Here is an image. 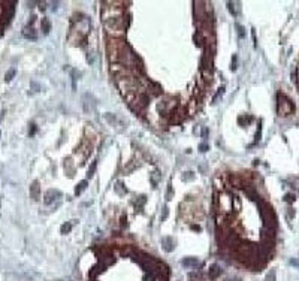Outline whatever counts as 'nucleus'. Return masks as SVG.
Instances as JSON below:
<instances>
[{
	"label": "nucleus",
	"mask_w": 299,
	"mask_h": 281,
	"mask_svg": "<svg viewBox=\"0 0 299 281\" xmlns=\"http://www.w3.org/2000/svg\"><path fill=\"white\" fill-rule=\"evenodd\" d=\"M129 26V21H126L124 15H112L105 18V27L108 31H124Z\"/></svg>",
	"instance_id": "f257e3e1"
},
{
	"label": "nucleus",
	"mask_w": 299,
	"mask_h": 281,
	"mask_svg": "<svg viewBox=\"0 0 299 281\" xmlns=\"http://www.w3.org/2000/svg\"><path fill=\"white\" fill-rule=\"evenodd\" d=\"M105 120L106 121H109L112 126H118V130H123L124 129V123L123 121H120L115 115H112V114H105Z\"/></svg>",
	"instance_id": "f03ea898"
},
{
	"label": "nucleus",
	"mask_w": 299,
	"mask_h": 281,
	"mask_svg": "<svg viewBox=\"0 0 299 281\" xmlns=\"http://www.w3.org/2000/svg\"><path fill=\"white\" fill-rule=\"evenodd\" d=\"M193 39H194V42H196V45H197V47H206V43H205V42H208V40H206V38L203 36V33L201 31V30H197V31L194 33Z\"/></svg>",
	"instance_id": "7ed1b4c3"
},
{
	"label": "nucleus",
	"mask_w": 299,
	"mask_h": 281,
	"mask_svg": "<svg viewBox=\"0 0 299 281\" xmlns=\"http://www.w3.org/2000/svg\"><path fill=\"white\" fill-rule=\"evenodd\" d=\"M54 196H60V193H58V192H56V190H48V192L45 193V199H44V202H45V205L52 204V200L56 199Z\"/></svg>",
	"instance_id": "20e7f679"
},
{
	"label": "nucleus",
	"mask_w": 299,
	"mask_h": 281,
	"mask_svg": "<svg viewBox=\"0 0 299 281\" xmlns=\"http://www.w3.org/2000/svg\"><path fill=\"white\" fill-rule=\"evenodd\" d=\"M220 274H222V269H220V266H218V265H212L211 268H210V271H208V275H210V278H211V280H215Z\"/></svg>",
	"instance_id": "39448f33"
},
{
	"label": "nucleus",
	"mask_w": 299,
	"mask_h": 281,
	"mask_svg": "<svg viewBox=\"0 0 299 281\" xmlns=\"http://www.w3.org/2000/svg\"><path fill=\"white\" fill-rule=\"evenodd\" d=\"M30 194H31L33 199H38L39 197V183L38 181H35L33 184L30 185Z\"/></svg>",
	"instance_id": "423d86ee"
},
{
	"label": "nucleus",
	"mask_w": 299,
	"mask_h": 281,
	"mask_svg": "<svg viewBox=\"0 0 299 281\" xmlns=\"http://www.w3.org/2000/svg\"><path fill=\"white\" fill-rule=\"evenodd\" d=\"M23 36H24V38H27V39H36V38H38V35L35 33V30L31 29V27H30V29H29V27H26V29L23 30Z\"/></svg>",
	"instance_id": "0eeeda50"
},
{
	"label": "nucleus",
	"mask_w": 299,
	"mask_h": 281,
	"mask_svg": "<svg viewBox=\"0 0 299 281\" xmlns=\"http://www.w3.org/2000/svg\"><path fill=\"white\" fill-rule=\"evenodd\" d=\"M40 27H42V30H44V33H45V35H48L49 30H51V23H49V19L48 18H44V19H42V24H40Z\"/></svg>",
	"instance_id": "6e6552de"
},
{
	"label": "nucleus",
	"mask_w": 299,
	"mask_h": 281,
	"mask_svg": "<svg viewBox=\"0 0 299 281\" xmlns=\"http://www.w3.org/2000/svg\"><path fill=\"white\" fill-rule=\"evenodd\" d=\"M85 188H87V181L84 180V181H81V183L77 185V188H75V194H81L84 190H85Z\"/></svg>",
	"instance_id": "1a4fd4ad"
},
{
	"label": "nucleus",
	"mask_w": 299,
	"mask_h": 281,
	"mask_svg": "<svg viewBox=\"0 0 299 281\" xmlns=\"http://www.w3.org/2000/svg\"><path fill=\"white\" fill-rule=\"evenodd\" d=\"M96 166H97V162H93V163H91V167L88 169V176H91V175L94 174V171H96Z\"/></svg>",
	"instance_id": "9d476101"
},
{
	"label": "nucleus",
	"mask_w": 299,
	"mask_h": 281,
	"mask_svg": "<svg viewBox=\"0 0 299 281\" xmlns=\"http://www.w3.org/2000/svg\"><path fill=\"white\" fill-rule=\"evenodd\" d=\"M70 227H72V226H70V223L63 224V226H61V233H68L69 230H70Z\"/></svg>",
	"instance_id": "9b49d317"
},
{
	"label": "nucleus",
	"mask_w": 299,
	"mask_h": 281,
	"mask_svg": "<svg viewBox=\"0 0 299 281\" xmlns=\"http://www.w3.org/2000/svg\"><path fill=\"white\" fill-rule=\"evenodd\" d=\"M14 75H15V69H10L9 72L6 73V81H10L14 78Z\"/></svg>",
	"instance_id": "f8f14e48"
},
{
	"label": "nucleus",
	"mask_w": 299,
	"mask_h": 281,
	"mask_svg": "<svg viewBox=\"0 0 299 281\" xmlns=\"http://www.w3.org/2000/svg\"><path fill=\"white\" fill-rule=\"evenodd\" d=\"M183 178H184V180H193L194 174H193V172H185V174L183 175Z\"/></svg>",
	"instance_id": "ddd939ff"
},
{
	"label": "nucleus",
	"mask_w": 299,
	"mask_h": 281,
	"mask_svg": "<svg viewBox=\"0 0 299 281\" xmlns=\"http://www.w3.org/2000/svg\"><path fill=\"white\" fill-rule=\"evenodd\" d=\"M184 265H197V260H194V259H187V260H184Z\"/></svg>",
	"instance_id": "4468645a"
},
{
	"label": "nucleus",
	"mask_w": 299,
	"mask_h": 281,
	"mask_svg": "<svg viewBox=\"0 0 299 281\" xmlns=\"http://www.w3.org/2000/svg\"><path fill=\"white\" fill-rule=\"evenodd\" d=\"M199 150L205 153V151H208V145H206V144H201V147H199Z\"/></svg>",
	"instance_id": "2eb2a0df"
},
{
	"label": "nucleus",
	"mask_w": 299,
	"mask_h": 281,
	"mask_svg": "<svg viewBox=\"0 0 299 281\" xmlns=\"http://www.w3.org/2000/svg\"><path fill=\"white\" fill-rule=\"evenodd\" d=\"M168 213H169V211H168V208H163V215H162V220H164V218L168 217Z\"/></svg>",
	"instance_id": "dca6fc26"
},
{
	"label": "nucleus",
	"mask_w": 299,
	"mask_h": 281,
	"mask_svg": "<svg viewBox=\"0 0 299 281\" xmlns=\"http://www.w3.org/2000/svg\"><path fill=\"white\" fill-rule=\"evenodd\" d=\"M227 5H229V10H230L232 14L235 15V9H233V3H227Z\"/></svg>",
	"instance_id": "f3484780"
},
{
	"label": "nucleus",
	"mask_w": 299,
	"mask_h": 281,
	"mask_svg": "<svg viewBox=\"0 0 299 281\" xmlns=\"http://www.w3.org/2000/svg\"><path fill=\"white\" fill-rule=\"evenodd\" d=\"M206 135H208V129H203V130H202V136H203V138H206Z\"/></svg>",
	"instance_id": "a211bd4d"
},
{
	"label": "nucleus",
	"mask_w": 299,
	"mask_h": 281,
	"mask_svg": "<svg viewBox=\"0 0 299 281\" xmlns=\"http://www.w3.org/2000/svg\"><path fill=\"white\" fill-rule=\"evenodd\" d=\"M36 132V127H35V124H31V130H30V135H33Z\"/></svg>",
	"instance_id": "6ab92c4d"
},
{
	"label": "nucleus",
	"mask_w": 299,
	"mask_h": 281,
	"mask_svg": "<svg viewBox=\"0 0 299 281\" xmlns=\"http://www.w3.org/2000/svg\"><path fill=\"white\" fill-rule=\"evenodd\" d=\"M238 30H239V36L242 38V36H244V31H242V27H241V26H238Z\"/></svg>",
	"instance_id": "aec40b11"
},
{
	"label": "nucleus",
	"mask_w": 299,
	"mask_h": 281,
	"mask_svg": "<svg viewBox=\"0 0 299 281\" xmlns=\"http://www.w3.org/2000/svg\"><path fill=\"white\" fill-rule=\"evenodd\" d=\"M0 135H2V132H0Z\"/></svg>",
	"instance_id": "412c9836"
}]
</instances>
